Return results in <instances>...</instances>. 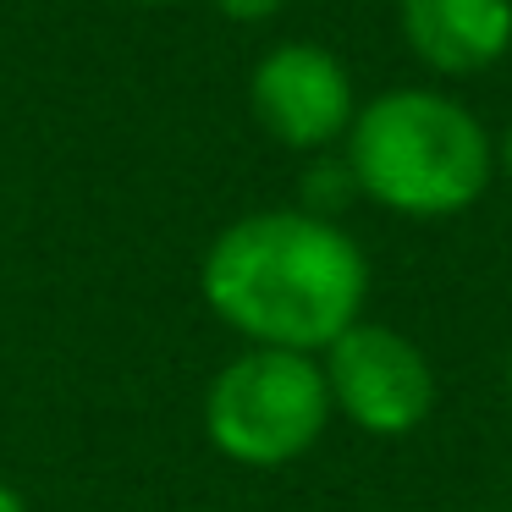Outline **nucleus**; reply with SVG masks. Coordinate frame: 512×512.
<instances>
[{
	"mask_svg": "<svg viewBox=\"0 0 512 512\" xmlns=\"http://www.w3.org/2000/svg\"><path fill=\"white\" fill-rule=\"evenodd\" d=\"M215 320L248 347L325 353L347 325L364 320L369 259L336 221L309 210H254L215 232L199 265Z\"/></svg>",
	"mask_w": 512,
	"mask_h": 512,
	"instance_id": "f257e3e1",
	"label": "nucleus"
},
{
	"mask_svg": "<svg viewBox=\"0 0 512 512\" xmlns=\"http://www.w3.org/2000/svg\"><path fill=\"white\" fill-rule=\"evenodd\" d=\"M347 171L380 210L408 221H446L485 199L496 177V144L452 94L391 89L358 105L347 127Z\"/></svg>",
	"mask_w": 512,
	"mask_h": 512,
	"instance_id": "f03ea898",
	"label": "nucleus"
},
{
	"mask_svg": "<svg viewBox=\"0 0 512 512\" xmlns=\"http://www.w3.org/2000/svg\"><path fill=\"white\" fill-rule=\"evenodd\" d=\"M331 424L325 369L309 353L248 347L215 369L204 391V435L226 463L287 468L314 452Z\"/></svg>",
	"mask_w": 512,
	"mask_h": 512,
	"instance_id": "7ed1b4c3",
	"label": "nucleus"
},
{
	"mask_svg": "<svg viewBox=\"0 0 512 512\" xmlns=\"http://www.w3.org/2000/svg\"><path fill=\"white\" fill-rule=\"evenodd\" d=\"M320 369H325V391H331V413H342L364 435L397 441L435 413L430 353L380 320L347 325L320 353Z\"/></svg>",
	"mask_w": 512,
	"mask_h": 512,
	"instance_id": "20e7f679",
	"label": "nucleus"
},
{
	"mask_svg": "<svg viewBox=\"0 0 512 512\" xmlns=\"http://www.w3.org/2000/svg\"><path fill=\"white\" fill-rule=\"evenodd\" d=\"M248 111L281 149L314 155V149L347 138L358 100L353 78L331 50L292 39V45H276L259 56L254 78H248Z\"/></svg>",
	"mask_w": 512,
	"mask_h": 512,
	"instance_id": "39448f33",
	"label": "nucleus"
},
{
	"mask_svg": "<svg viewBox=\"0 0 512 512\" xmlns=\"http://www.w3.org/2000/svg\"><path fill=\"white\" fill-rule=\"evenodd\" d=\"M402 39L441 78H474L512 50V0H402Z\"/></svg>",
	"mask_w": 512,
	"mask_h": 512,
	"instance_id": "423d86ee",
	"label": "nucleus"
},
{
	"mask_svg": "<svg viewBox=\"0 0 512 512\" xmlns=\"http://www.w3.org/2000/svg\"><path fill=\"white\" fill-rule=\"evenodd\" d=\"M287 0H215V12L232 17V23H270Z\"/></svg>",
	"mask_w": 512,
	"mask_h": 512,
	"instance_id": "0eeeda50",
	"label": "nucleus"
},
{
	"mask_svg": "<svg viewBox=\"0 0 512 512\" xmlns=\"http://www.w3.org/2000/svg\"><path fill=\"white\" fill-rule=\"evenodd\" d=\"M490 144H496V171H501V177H512V127L501 138H490Z\"/></svg>",
	"mask_w": 512,
	"mask_h": 512,
	"instance_id": "6e6552de",
	"label": "nucleus"
},
{
	"mask_svg": "<svg viewBox=\"0 0 512 512\" xmlns=\"http://www.w3.org/2000/svg\"><path fill=\"white\" fill-rule=\"evenodd\" d=\"M0 512H28V507H23V496H17L12 485H0Z\"/></svg>",
	"mask_w": 512,
	"mask_h": 512,
	"instance_id": "1a4fd4ad",
	"label": "nucleus"
},
{
	"mask_svg": "<svg viewBox=\"0 0 512 512\" xmlns=\"http://www.w3.org/2000/svg\"><path fill=\"white\" fill-rule=\"evenodd\" d=\"M133 6H177V0H133Z\"/></svg>",
	"mask_w": 512,
	"mask_h": 512,
	"instance_id": "9d476101",
	"label": "nucleus"
},
{
	"mask_svg": "<svg viewBox=\"0 0 512 512\" xmlns=\"http://www.w3.org/2000/svg\"><path fill=\"white\" fill-rule=\"evenodd\" d=\"M507 397H512V353H507Z\"/></svg>",
	"mask_w": 512,
	"mask_h": 512,
	"instance_id": "9b49d317",
	"label": "nucleus"
}]
</instances>
